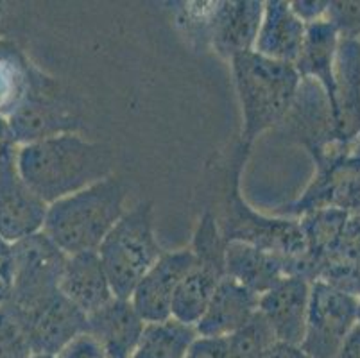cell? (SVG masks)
<instances>
[{
	"label": "cell",
	"mask_w": 360,
	"mask_h": 358,
	"mask_svg": "<svg viewBox=\"0 0 360 358\" xmlns=\"http://www.w3.org/2000/svg\"><path fill=\"white\" fill-rule=\"evenodd\" d=\"M111 165L110 149L79 133L25 143L16 153V172L45 205L111 176Z\"/></svg>",
	"instance_id": "1"
},
{
	"label": "cell",
	"mask_w": 360,
	"mask_h": 358,
	"mask_svg": "<svg viewBox=\"0 0 360 358\" xmlns=\"http://www.w3.org/2000/svg\"><path fill=\"white\" fill-rule=\"evenodd\" d=\"M126 197L124 179L111 174L49 205L44 233L67 256L97 251L126 212Z\"/></svg>",
	"instance_id": "2"
},
{
	"label": "cell",
	"mask_w": 360,
	"mask_h": 358,
	"mask_svg": "<svg viewBox=\"0 0 360 358\" xmlns=\"http://www.w3.org/2000/svg\"><path fill=\"white\" fill-rule=\"evenodd\" d=\"M230 65L242 110L240 147L250 151L260 134L276 129L285 120L301 77L294 65L264 58L255 51L235 56Z\"/></svg>",
	"instance_id": "3"
},
{
	"label": "cell",
	"mask_w": 360,
	"mask_h": 358,
	"mask_svg": "<svg viewBox=\"0 0 360 358\" xmlns=\"http://www.w3.org/2000/svg\"><path fill=\"white\" fill-rule=\"evenodd\" d=\"M97 252L115 298L129 300L139 281L165 252L156 241L153 205L142 201L126 210Z\"/></svg>",
	"instance_id": "4"
},
{
	"label": "cell",
	"mask_w": 360,
	"mask_h": 358,
	"mask_svg": "<svg viewBox=\"0 0 360 358\" xmlns=\"http://www.w3.org/2000/svg\"><path fill=\"white\" fill-rule=\"evenodd\" d=\"M264 15L260 0L235 2H188L178 11L176 22L188 38L210 45L221 58L255 51Z\"/></svg>",
	"instance_id": "5"
},
{
	"label": "cell",
	"mask_w": 360,
	"mask_h": 358,
	"mask_svg": "<svg viewBox=\"0 0 360 358\" xmlns=\"http://www.w3.org/2000/svg\"><path fill=\"white\" fill-rule=\"evenodd\" d=\"M250 151L238 149L235 172L231 176L230 192H228V205L224 208V217L219 222L226 244L228 242H244L255 245L262 251L273 252V255L287 258L297 264V274L301 276V262L307 255L305 235L301 231L297 219L260 215L253 208L245 205V201L238 192V177H240L242 165Z\"/></svg>",
	"instance_id": "6"
},
{
	"label": "cell",
	"mask_w": 360,
	"mask_h": 358,
	"mask_svg": "<svg viewBox=\"0 0 360 358\" xmlns=\"http://www.w3.org/2000/svg\"><path fill=\"white\" fill-rule=\"evenodd\" d=\"M6 118L18 146L77 133L84 127L60 83L34 67L24 97Z\"/></svg>",
	"instance_id": "7"
},
{
	"label": "cell",
	"mask_w": 360,
	"mask_h": 358,
	"mask_svg": "<svg viewBox=\"0 0 360 358\" xmlns=\"http://www.w3.org/2000/svg\"><path fill=\"white\" fill-rule=\"evenodd\" d=\"M323 208L360 213V138L316 163V176L305 193L280 213L301 217Z\"/></svg>",
	"instance_id": "8"
},
{
	"label": "cell",
	"mask_w": 360,
	"mask_h": 358,
	"mask_svg": "<svg viewBox=\"0 0 360 358\" xmlns=\"http://www.w3.org/2000/svg\"><path fill=\"white\" fill-rule=\"evenodd\" d=\"M67 255L44 231L11 245V295L18 310L36 307L60 290Z\"/></svg>",
	"instance_id": "9"
},
{
	"label": "cell",
	"mask_w": 360,
	"mask_h": 358,
	"mask_svg": "<svg viewBox=\"0 0 360 358\" xmlns=\"http://www.w3.org/2000/svg\"><path fill=\"white\" fill-rule=\"evenodd\" d=\"M356 310V298L323 281H312L301 350L310 358H333L342 340L355 328Z\"/></svg>",
	"instance_id": "10"
},
{
	"label": "cell",
	"mask_w": 360,
	"mask_h": 358,
	"mask_svg": "<svg viewBox=\"0 0 360 358\" xmlns=\"http://www.w3.org/2000/svg\"><path fill=\"white\" fill-rule=\"evenodd\" d=\"M278 129L305 147L314 160H317L333 142H339L333 127L332 106L317 81L301 79L289 113Z\"/></svg>",
	"instance_id": "11"
},
{
	"label": "cell",
	"mask_w": 360,
	"mask_h": 358,
	"mask_svg": "<svg viewBox=\"0 0 360 358\" xmlns=\"http://www.w3.org/2000/svg\"><path fill=\"white\" fill-rule=\"evenodd\" d=\"M20 314L32 354L58 357L75 337L86 333V315L60 290Z\"/></svg>",
	"instance_id": "12"
},
{
	"label": "cell",
	"mask_w": 360,
	"mask_h": 358,
	"mask_svg": "<svg viewBox=\"0 0 360 358\" xmlns=\"http://www.w3.org/2000/svg\"><path fill=\"white\" fill-rule=\"evenodd\" d=\"M194 267L195 256L191 248L163 252L160 256V260L146 272L129 298L143 323H163L170 319L176 288Z\"/></svg>",
	"instance_id": "13"
},
{
	"label": "cell",
	"mask_w": 360,
	"mask_h": 358,
	"mask_svg": "<svg viewBox=\"0 0 360 358\" xmlns=\"http://www.w3.org/2000/svg\"><path fill=\"white\" fill-rule=\"evenodd\" d=\"M49 205L20 179L15 165L0 169V238L13 245L44 231Z\"/></svg>",
	"instance_id": "14"
},
{
	"label": "cell",
	"mask_w": 360,
	"mask_h": 358,
	"mask_svg": "<svg viewBox=\"0 0 360 358\" xmlns=\"http://www.w3.org/2000/svg\"><path fill=\"white\" fill-rule=\"evenodd\" d=\"M309 301L310 281L303 276H287L258 298V312L278 343L300 346L305 337Z\"/></svg>",
	"instance_id": "15"
},
{
	"label": "cell",
	"mask_w": 360,
	"mask_h": 358,
	"mask_svg": "<svg viewBox=\"0 0 360 358\" xmlns=\"http://www.w3.org/2000/svg\"><path fill=\"white\" fill-rule=\"evenodd\" d=\"M224 272L228 278L238 281L257 295L271 290L287 276H300L296 262L262 251L244 242L226 244Z\"/></svg>",
	"instance_id": "16"
},
{
	"label": "cell",
	"mask_w": 360,
	"mask_h": 358,
	"mask_svg": "<svg viewBox=\"0 0 360 358\" xmlns=\"http://www.w3.org/2000/svg\"><path fill=\"white\" fill-rule=\"evenodd\" d=\"M86 333L103 347L106 358H131L143 333L142 321L129 300L113 298L106 307L88 315Z\"/></svg>",
	"instance_id": "17"
},
{
	"label": "cell",
	"mask_w": 360,
	"mask_h": 358,
	"mask_svg": "<svg viewBox=\"0 0 360 358\" xmlns=\"http://www.w3.org/2000/svg\"><path fill=\"white\" fill-rule=\"evenodd\" d=\"M60 292L86 317L115 298L97 251L67 256Z\"/></svg>",
	"instance_id": "18"
},
{
	"label": "cell",
	"mask_w": 360,
	"mask_h": 358,
	"mask_svg": "<svg viewBox=\"0 0 360 358\" xmlns=\"http://www.w3.org/2000/svg\"><path fill=\"white\" fill-rule=\"evenodd\" d=\"M258 298L260 295L248 290L244 285L224 276L219 281L205 315L194 326L198 337H230L257 314Z\"/></svg>",
	"instance_id": "19"
},
{
	"label": "cell",
	"mask_w": 360,
	"mask_h": 358,
	"mask_svg": "<svg viewBox=\"0 0 360 358\" xmlns=\"http://www.w3.org/2000/svg\"><path fill=\"white\" fill-rule=\"evenodd\" d=\"M305 31L307 25L294 15L290 2H264V15L258 29L255 52L274 61L294 65L300 56Z\"/></svg>",
	"instance_id": "20"
},
{
	"label": "cell",
	"mask_w": 360,
	"mask_h": 358,
	"mask_svg": "<svg viewBox=\"0 0 360 358\" xmlns=\"http://www.w3.org/2000/svg\"><path fill=\"white\" fill-rule=\"evenodd\" d=\"M339 31L328 20H317L307 25L305 38L301 45L294 68L301 79H314L325 90L330 106L335 108V56L339 47ZM333 117V115H332Z\"/></svg>",
	"instance_id": "21"
},
{
	"label": "cell",
	"mask_w": 360,
	"mask_h": 358,
	"mask_svg": "<svg viewBox=\"0 0 360 358\" xmlns=\"http://www.w3.org/2000/svg\"><path fill=\"white\" fill-rule=\"evenodd\" d=\"M222 278H224L222 272L195 264V267L183 278L179 287L176 288L170 317L188 326H195L205 315Z\"/></svg>",
	"instance_id": "22"
},
{
	"label": "cell",
	"mask_w": 360,
	"mask_h": 358,
	"mask_svg": "<svg viewBox=\"0 0 360 358\" xmlns=\"http://www.w3.org/2000/svg\"><path fill=\"white\" fill-rule=\"evenodd\" d=\"M198 333L194 326L176 319L149 323L143 328L140 343L131 358H185Z\"/></svg>",
	"instance_id": "23"
},
{
	"label": "cell",
	"mask_w": 360,
	"mask_h": 358,
	"mask_svg": "<svg viewBox=\"0 0 360 358\" xmlns=\"http://www.w3.org/2000/svg\"><path fill=\"white\" fill-rule=\"evenodd\" d=\"M32 65L15 44L0 41V115L8 117L27 90Z\"/></svg>",
	"instance_id": "24"
},
{
	"label": "cell",
	"mask_w": 360,
	"mask_h": 358,
	"mask_svg": "<svg viewBox=\"0 0 360 358\" xmlns=\"http://www.w3.org/2000/svg\"><path fill=\"white\" fill-rule=\"evenodd\" d=\"M226 343L228 358H262L278 340L264 315L257 312L240 330L226 337Z\"/></svg>",
	"instance_id": "25"
},
{
	"label": "cell",
	"mask_w": 360,
	"mask_h": 358,
	"mask_svg": "<svg viewBox=\"0 0 360 358\" xmlns=\"http://www.w3.org/2000/svg\"><path fill=\"white\" fill-rule=\"evenodd\" d=\"M191 249L195 256V264L202 265V267L215 269V271L222 272L226 276V241L214 213L206 212L201 217L198 229L194 233V241H192Z\"/></svg>",
	"instance_id": "26"
},
{
	"label": "cell",
	"mask_w": 360,
	"mask_h": 358,
	"mask_svg": "<svg viewBox=\"0 0 360 358\" xmlns=\"http://www.w3.org/2000/svg\"><path fill=\"white\" fill-rule=\"evenodd\" d=\"M32 350L20 310L8 301L0 307V358H31Z\"/></svg>",
	"instance_id": "27"
},
{
	"label": "cell",
	"mask_w": 360,
	"mask_h": 358,
	"mask_svg": "<svg viewBox=\"0 0 360 358\" xmlns=\"http://www.w3.org/2000/svg\"><path fill=\"white\" fill-rule=\"evenodd\" d=\"M56 358H106V354L90 333H81Z\"/></svg>",
	"instance_id": "28"
},
{
	"label": "cell",
	"mask_w": 360,
	"mask_h": 358,
	"mask_svg": "<svg viewBox=\"0 0 360 358\" xmlns=\"http://www.w3.org/2000/svg\"><path fill=\"white\" fill-rule=\"evenodd\" d=\"M185 358H228V343L215 337H195Z\"/></svg>",
	"instance_id": "29"
},
{
	"label": "cell",
	"mask_w": 360,
	"mask_h": 358,
	"mask_svg": "<svg viewBox=\"0 0 360 358\" xmlns=\"http://www.w3.org/2000/svg\"><path fill=\"white\" fill-rule=\"evenodd\" d=\"M18 143L11 133V127L8 124V118L0 115V169L16 163V153H18Z\"/></svg>",
	"instance_id": "30"
},
{
	"label": "cell",
	"mask_w": 360,
	"mask_h": 358,
	"mask_svg": "<svg viewBox=\"0 0 360 358\" xmlns=\"http://www.w3.org/2000/svg\"><path fill=\"white\" fill-rule=\"evenodd\" d=\"M290 8H292L294 15L303 22L305 25L314 24L317 20H323L326 16V11L330 8V2H309V0H296V2H290Z\"/></svg>",
	"instance_id": "31"
},
{
	"label": "cell",
	"mask_w": 360,
	"mask_h": 358,
	"mask_svg": "<svg viewBox=\"0 0 360 358\" xmlns=\"http://www.w3.org/2000/svg\"><path fill=\"white\" fill-rule=\"evenodd\" d=\"M333 358H360V324H355Z\"/></svg>",
	"instance_id": "32"
},
{
	"label": "cell",
	"mask_w": 360,
	"mask_h": 358,
	"mask_svg": "<svg viewBox=\"0 0 360 358\" xmlns=\"http://www.w3.org/2000/svg\"><path fill=\"white\" fill-rule=\"evenodd\" d=\"M262 358H310L300 346L276 343Z\"/></svg>",
	"instance_id": "33"
},
{
	"label": "cell",
	"mask_w": 360,
	"mask_h": 358,
	"mask_svg": "<svg viewBox=\"0 0 360 358\" xmlns=\"http://www.w3.org/2000/svg\"><path fill=\"white\" fill-rule=\"evenodd\" d=\"M0 274L11 280V245L0 238Z\"/></svg>",
	"instance_id": "34"
},
{
	"label": "cell",
	"mask_w": 360,
	"mask_h": 358,
	"mask_svg": "<svg viewBox=\"0 0 360 358\" xmlns=\"http://www.w3.org/2000/svg\"><path fill=\"white\" fill-rule=\"evenodd\" d=\"M9 295H11V280L8 276L0 274V307L8 303Z\"/></svg>",
	"instance_id": "35"
},
{
	"label": "cell",
	"mask_w": 360,
	"mask_h": 358,
	"mask_svg": "<svg viewBox=\"0 0 360 358\" xmlns=\"http://www.w3.org/2000/svg\"><path fill=\"white\" fill-rule=\"evenodd\" d=\"M2 18H4V4H0V25H2Z\"/></svg>",
	"instance_id": "36"
},
{
	"label": "cell",
	"mask_w": 360,
	"mask_h": 358,
	"mask_svg": "<svg viewBox=\"0 0 360 358\" xmlns=\"http://www.w3.org/2000/svg\"><path fill=\"white\" fill-rule=\"evenodd\" d=\"M31 358H56V357H49V354H32Z\"/></svg>",
	"instance_id": "37"
},
{
	"label": "cell",
	"mask_w": 360,
	"mask_h": 358,
	"mask_svg": "<svg viewBox=\"0 0 360 358\" xmlns=\"http://www.w3.org/2000/svg\"><path fill=\"white\" fill-rule=\"evenodd\" d=\"M356 324H360V300H359V310H356Z\"/></svg>",
	"instance_id": "38"
}]
</instances>
